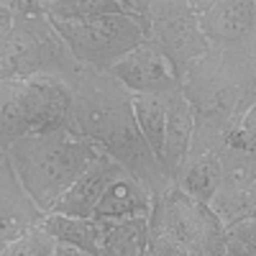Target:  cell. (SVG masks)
I'll return each instance as SVG.
<instances>
[{"label": "cell", "instance_id": "1", "mask_svg": "<svg viewBox=\"0 0 256 256\" xmlns=\"http://www.w3.org/2000/svg\"><path fill=\"white\" fill-rule=\"evenodd\" d=\"M72 90L74 98L67 131L95 144L100 152L116 159L128 174L144 184L152 200L159 198L172 182L164 177L159 159L138 131L131 92L108 72L88 67L74 80Z\"/></svg>", "mask_w": 256, "mask_h": 256}, {"label": "cell", "instance_id": "2", "mask_svg": "<svg viewBox=\"0 0 256 256\" xmlns=\"http://www.w3.org/2000/svg\"><path fill=\"white\" fill-rule=\"evenodd\" d=\"M195 116L187 156L218 154L228 134L256 105V59L244 49H210L182 80Z\"/></svg>", "mask_w": 256, "mask_h": 256}, {"label": "cell", "instance_id": "3", "mask_svg": "<svg viewBox=\"0 0 256 256\" xmlns=\"http://www.w3.org/2000/svg\"><path fill=\"white\" fill-rule=\"evenodd\" d=\"M100 148L70 131L28 134L8 148V162L36 208L49 216Z\"/></svg>", "mask_w": 256, "mask_h": 256}, {"label": "cell", "instance_id": "4", "mask_svg": "<svg viewBox=\"0 0 256 256\" xmlns=\"http://www.w3.org/2000/svg\"><path fill=\"white\" fill-rule=\"evenodd\" d=\"M148 256H226L220 218L174 184L152 200Z\"/></svg>", "mask_w": 256, "mask_h": 256}, {"label": "cell", "instance_id": "5", "mask_svg": "<svg viewBox=\"0 0 256 256\" xmlns=\"http://www.w3.org/2000/svg\"><path fill=\"white\" fill-rule=\"evenodd\" d=\"M82 70L46 16H16L10 34L0 41V80L59 77L74 84Z\"/></svg>", "mask_w": 256, "mask_h": 256}, {"label": "cell", "instance_id": "6", "mask_svg": "<svg viewBox=\"0 0 256 256\" xmlns=\"http://www.w3.org/2000/svg\"><path fill=\"white\" fill-rule=\"evenodd\" d=\"M126 6L146 20V41L172 62L180 80L210 52L190 0H126Z\"/></svg>", "mask_w": 256, "mask_h": 256}, {"label": "cell", "instance_id": "7", "mask_svg": "<svg viewBox=\"0 0 256 256\" xmlns=\"http://www.w3.org/2000/svg\"><path fill=\"white\" fill-rule=\"evenodd\" d=\"M49 18V16H46ZM56 34L70 46L72 56L88 70L108 72L116 62L141 46L146 36L141 26L128 13L113 16H95V18H77V20H59L49 18Z\"/></svg>", "mask_w": 256, "mask_h": 256}, {"label": "cell", "instance_id": "8", "mask_svg": "<svg viewBox=\"0 0 256 256\" xmlns=\"http://www.w3.org/2000/svg\"><path fill=\"white\" fill-rule=\"evenodd\" d=\"M210 49H244L256 34V0H190Z\"/></svg>", "mask_w": 256, "mask_h": 256}, {"label": "cell", "instance_id": "9", "mask_svg": "<svg viewBox=\"0 0 256 256\" xmlns=\"http://www.w3.org/2000/svg\"><path fill=\"white\" fill-rule=\"evenodd\" d=\"M108 74L116 77L131 95H169L182 90V80L172 62L148 41L116 62Z\"/></svg>", "mask_w": 256, "mask_h": 256}, {"label": "cell", "instance_id": "10", "mask_svg": "<svg viewBox=\"0 0 256 256\" xmlns=\"http://www.w3.org/2000/svg\"><path fill=\"white\" fill-rule=\"evenodd\" d=\"M26 84V110L31 120V134L67 131L74 90L67 80L59 77H31Z\"/></svg>", "mask_w": 256, "mask_h": 256}, {"label": "cell", "instance_id": "11", "mask_svg": "<svg viewBox=\"0 0 256 256\" xmlns=\"http://www.w3.org/2000/svg\"><path fill=\"white\" fill-rule=\"evenodd\" d=\"M46 216L28 198L16 177L8 156H0V251L34 226H41Z\"/></svg>", "mask_w": 256, "mask_h": 256}, {"label": "cell", "instance_id": "12", "mask_svg": "<svg viewBox=\"0 0 256 256\" xmlns=\"http://www.w3.org/2000/svg\"><path fill=\"white\" fill-rule=\"evenodd\" d=\"M120 164L110 159L105 152H98L90 166L82 172V177L64 192V198L52 208L54 216H70V218H92V212L102 198L105 187L120 172Z\"/></svg>", "mask_w": 256, "mask_h": 256}, {"label": "cell", "instance_id": "13", "mask_svg": "<svg viewBox=\"0 0 256 256\" xmlns=\"http://www.w3.org/2000/svg\"><path fill=\"white\" fill-rule=\"evenodd\" d=\"M223 184L251 187L256 182V105L238 120L218 152Z\"/></svg>", "mask_w": 256, "mask_h": 256}, {"label": "cell", "instance_id": "14", "mask_svg": "<svg viewBox=\"0 0 256 256\" xmlns=\"http://www.w3.org/2000/svg\"><path fill=\"white\" fill-rule=\"evenodd\" d=\"M192 136H195V116L182 90L172 92L166 100V131H164V148H162V172L174 184L182 164L187 162Z\"/></svg>", "mask_w": 256, "mask_h": 256}, {"label": "cell", "instance_id": "15", "mask_svg": "<svg viewBox=\"0 0 256 256\" xmlns=\"http://www.w3.org/2000/svg\"><path fill=\"white\" fill-rule=\"evenodd\" d=\"M148 216H152V195L126 169H120L110 180L92 212L95 220H128V218L148 220Z\"/></svg>", "mask_w": 256, "mask_h": 256}, {"label": "cell", "instance_id": "16", "mask_svg": "<svg viewBox=\"0 0 256 256\" xmlns=\"http://www.w3.org/2000/svg\"><path fill=\"white\" fill-rule=\"evenodd\" d=\"M31 134V120L26 110V84L24 80H0V156Z\"/></svg>", "mask_w": 256, "mask_h": 256}, {"label": "cell", "instance_id": "17", "mask_svg": "<svg viewBox=\"0 0 256 256\" xmlns=\"http://www.w3.org/2000/svg\"><path fill=\"white\" fill-rule=\"evenodd\" d=\"M98 256H148V220H98Z\"/></svg>", "mask_w": 256, "mask_h": 256}, {"label": "cell", "instance_id": "18", "mask_svg": "<svg viewBox=\"0 0 256 256\" xmlns=\"http://www.w3.org/2000/svg\"><path fill=\"white\" fill-rule=\"evenodd\" d=\"M220 182H223V166L218 154H195V156H187V162L182 164L174 187H180L192 200L210 205Z\"/></svg>", "mask_w": 256, "mask_h": 256}, {"label": "cell", "instance_id": "19", "mask_svg": "<svg viewBox=\"0 0 256 256\" xmlns=\"http://www.w3.org/2000/svg\"><path fill=\"white\" fill-rule=\"evenodd\" d=\"M41 228L62 246H72L84 254L98 256L100 226L95 218H70V216H54V212H49L41 220Z\"/></svg>", "mask_w": 256, "mask_h": 256}, {"label": "cell", "instance_id": "20", "mask_svg": "<svg viewBox=\"0 0 256 256\" xmlns=\"http://www.w3.org/2000/svg\"><path fill=\"white\" fill-rule=\"evenodd\" d=\"M172 95V92H169ZM169 95H131L134 118L144 136V141L152 146L154 156H162L164 148V131H166V100Z\"/></svg>", "mask_w": 256, "mask_h": 256}, {"label": "cell", "instance_id": "21", "mask_svg": "<svg viewBox=\"0 0 256 256\" xmlns=\"http://www.w3.org/2000/svg\"><path fill=\"white\" fill-rule=\"evenodd\" d=\"M44 6H46V16L59 20L126 13L123 0H44Z\"/></svg>", "mask_w": 256, "mask_h": 256}, {"label": "cell", "instance_id": "22", "mask_svg": "<svg viewBox=\"0 0 256 256\" xmlns=\"http://www.w3.org/2000/svg\"><path fill=\"white\" fill-rule=\"evenodd\" d=\"M54 251H56V241L41 226H34L13 244H8L0 251V256H54Z\"/></svg>", "mask_w": 256, "mask_h": 256}, {"label": "cell", "instance_id": "23", "mask_svg": "<svg viewBox=\"0 0 256 256\" xmlns=\"http://www.w3.org/2000/svg\"><path fill=\"white\" fill-rule=\"evenodd\" d=\"M8 6L16 16H46V6L44 0H8Z\"/></svg>", "mask_w": 256, "mask_h": 256}, {"label": "cell", "instance_id": "24", "mask_svg": "<svg viewBox=\"0 0 256 256\" xmlns=\"http://www.w3.org/2000/svg\"><path fill=\"white\" fill-rule=\"evenodd\" d=\"M13 20H16V13L10 10L8 0H0V41H3V38L10 34V28H13Z\"/></svg>", "mask_w": 256, "mask_h": 256}, {"label": "cell", "instance_id": "25", "mask_svg": "<svg viewBox=\"0 0 256 256\" xmlns=\"http://www.w3.org/2000/svg\"><path fill=\"white\" fill-rule=\"evenodd\" d=\"M54 256H92V254H84V251H80V248H72V246H62V244H56Z\"/></svg>", "mask_w": 256, "mask_h": 256}, {"label": "cell", "instance_id": "26", "mask_svg": "<svg viewBox=\"0 0 256 256\" xmlns=\"http://www.w3.org/2000/svg\"><path fill=\"white\" fill-rule=\"evenodd\" d=\"M251 192H254V202H256V182H254V187H251Z\"/></svg>", "mask_w": 256, "mask_h": 256}]
</instances>
